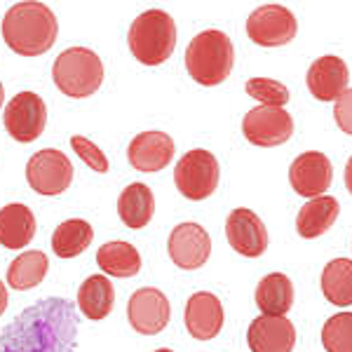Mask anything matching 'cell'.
<instances>
[{"label":"cell","mask_w":352,"mask_h":352,"mask_svg":"<svg viewBox=\"0 0 352 352\" xmlns=\"http://www.w3.org/2000/svg\"><path fill=\"white\" fill-rule=\"evenodd\" d=\"M78 312L66 298L28 305L0 331V352H76Z\"/></svg>","instance_id":"obj_1"},{"label":"cell","mask_w":352,"mask_h":352,"mask_svg":"<svg viewBox=\"0 0 352 352\" xmlns=\"http://www.w3.org/2000/svg\"><path fill=\"white\" fill-rule=\"evenodd\" d=\"M59 24L45 3H16L3 19V38L21 56H41L56 43Z\"/></svg>","instance_id":"obj_2"},{"label":"cell","mask_w":352,"mask_h":352,"mask_svg":"<svg viewBox=\"0 0 352 352\" xmlns=\"http://www.w3.org/2000/svg\"><path fill=\"white\" fill-rule=\"evenodd\" d=\"M232 64H235L232 41L217 28L197 33L186 50V68L192 80L204 87L223 82L230 76Z\"/></svg>","instance_id":"obj_3"},{"label":"cell","mask_w":352,"mask_h":352,"mask_svg":"<svg viewBox=\"0 0 352 352\" xmlns=\"http://www.w3.org/2000/svg\"><path fill=\"white\" fill-rule=\"evenodd\" d=\"M127 43L144 66H160L176 47V21L162 10H146L129 26Z\"/></svg>","instance_id":"obj_4"},{"label":"cell","mask_w":352,"mask_h":352,"mask_svg":"<svg viewBox=\"0 0 352 352\" xmlns=\"http://www.w3.org/2000/svg\"><path fill=\"white\" fill-rule=\"evenodd\" d=\"M52 78L59 92L71 99H85L92 96L104 82V64L92 50L71 47L54 59Z\"/></svg>","instance_id":"obj_5"},{"label":"cell","mask_w":352,"mask_h":352,"mask_svg":"<svg viewBox=\"0 0 352 352\" xmlns=\"http://www.w3.org/2000/svg\"><path fill=\"white\" fill-rule=\"evenodd\" d=\"M176 190L188 200H207L219 186V162L214 153L192 148L176 162Z\"/></svg>","instance_id":"obj_6"},{"label":"cell","mask_w":352,"mask_h":352,"mask_svg":"<svg viewBox=\"0 0 352 352\" xmlns=\"http://www.w3.org/2000/svg\"><path fill=\"white\" fill-rule=\"evenodd\" d=\"M26 181L41 195H61L73 181L71 160L56 148H43L33 153L26 164Z\"/></svg>","instance_id":"obj_7"},{"label":"cell","mask_w":352,"mask_h":352,"mask_svg":"<svg viewBox=\"0 0 352 352\" xmlns=\"http://www.w3.org/2000/svg\"><path fill=\"white\" fill-rule=\"evenodd\" d=\"M5 129L19 144H31L45 132L47 124V106L36 92H19L12 96L3 116Z\"/></svg>","instance_id":"obj_8"},{"label":"cell","mask_w":352,"mask_h":352,"mask_svg":"<svg viewBox=\"0 0 352 352\" xmlns=\"http://www.w3.org/2000/svg\"><path fill=\"white\" fill-rule=\"evenodd\" d=\"M296 16L285 5H263L247 19V33L261 47H280L296 38Z\"/></svg>","instance_id":"obj_9"},{"label":"cell","mask_w":352,"mask_h":352,"mask_svg":"<svg viewBox=\"0 0 352 352\" xmlns=\"http://www.w3.org/2000/svg\"><path fill=\"white\" fill-rule=\"evenodd\" d=\"M242 132L247 141L261 148H272L282 146L292 139L294 134V120L285 109L275 106H258L252 109L242 120Z\"/></svg>","instance_id":"obj_10"},{"label":"cell","mask_w":352,"mask_h":352,"mask_svg":"<svg viewBox=\"0 0 352 352\" xmlns=\"http://www.w3.org/2000/svg\"><path fill=\"white\" fill-rule=\"evenodd\" d=\"M172 308H169L167 296L155 287H144L132 294L127 305V320L134 331L144 336H155L167 329Z\"/></svg>","instance_id":"obj_11"},{"label":"cell","mask_w":352,"mask_h":352,"mask_svg":"<svg viewBox=\"0 0 352 352\" xmlns=\"http://www.w3.org/2000/svg\"><path fill=\"white\" fill-rule=\"evenodd\" d=\"M167 252L181 270H197L207 263L212 254V240L202 226L179 223L169 235Z\"/></svg>","instance_id":"obj_12"},{"label":"cell","mask_w":352,"mask_h":352,"mask_svg":"<svg viewBox=\"0 0 352 352\" xmlns=\"http://www.w3.org/2000/svg\"><path fill=\"white\" fill-rule=\"evenodd\" d=\"M289 181H292V188L300 197H310L312 200V197L324 195L333 181L331 162L320 151L303 153L289 167Z\"/></svg>","instance_id":"obj_13"},{"label":"cell","mask_w":352,"mask_h":352,"mask_svg":"<svg viewBox=\"0 0 352 352\" xmlns=\"http://www.w3.org/2000/svg\"><path fill=\"white\" fill-rule=\"evenodd\" d=\"M226 237L240 256L256 258L268 249V230L252 209H232L226 221Z\"/></svg>","instance_id":"obj_14"},{"label":"cell","mask_w":352,"mask_h":352,"mask_svg":"<svg viewBox=\"0 0 352 352\" xmlns=\"http://www.w3.org/2000/svg\"><path fill=\"white\" fill-rule=\"evenodd\" d=\"M308 89L317 101H336L348 89L350 73L340 56L327 54L315 59L308 68Z\"/></svg>","instance_id":"obj_15"},{"label":"cell","mask_w":352,"mask_h":352,"mask_svg":"<svg viewBox=\"0 0 352 352\" xmlns=\"http://www.w3.org/2000/svg\"><path fill=\"white\" fill-rule=\"evenodd\" d=\"M129 164L144 174H155L174 157V141L164 132H144L134 136L127 148Z\"/></svg>","instance_id":"obj_16"},{"label":"cell","mask_w":352,"mask_h":352,"mask_svg":"<svg viewBox=\"0 0 352 352\" xmlns=\"http://www.w3.org/2000/svg\"><path fill=\"white\" fill-rule=\"evenodd\" d=\"M247 343L252 352H292L296 345V329L287 317L261 315L249 324Z\"/></svg>","instance_id":"obj_17"},{"label":"cell","mask_w":352,"mask_h":352,"mask_svg":"<svg viewBox=\"0 0 352 352\" xmlns=\"http://www.w3.org/2000/svg\"><path fill=\"white\" fill-rule=\"evenodd\" d=\"M223 327V305L209 292L192 294L186 303V329L195 340H212Z\"/></svg>","instance_id":"obj_18"},{"label":"cell","mask_w":352,"mask_h":352,"mask_svg":"<svg viewBox=\"0 0 352 352\" xmlns=\"http://www.w3.org/2000/svg\"><path fill=\"white\" fill-rule=\"evenodd\" d=\"M36 235V217L21 202L0 209V244L5 249H24Z\"/></svg>","instance_id":"obj_19"},{"label":"cell","mask_w":352,"mask_h":352,"mask_svg":"<svg viewBox=\"0 0 352 352\" xmlns=\"http://www.w3.org/2000/svg\"><path fill=\"white\" fill-rule=\"evenodd\" d=\"M340 214L338 200L331 195H320V197H312L298 209V217H296V230L300 237L305 240H312V237H320L336 223Z\"/></svg>","instance_id":"obj_20"},{"label":"cell","mask_w":352,"mask_h":352,"mask_svg":"<svg viewBox=\"0 0 352 352\" xmlns=\"http://www.w3.org/2000/svg\"><path fill=\"white\" fill-rule=\"evenodd\" d=\"M116 303V289L104 275H89L78 289V308L92 322H101L111 315Z\"/></svg>","instance_id":"obj_21"},{"label":"cell","mask_w":352,"mask_h":352,"mask_svg":"<svg viewBox=\"0 0 352 352\" xmlns=\"http://www.w3.org/2000/svg\"><path fill=\"white\" fill-rule=\"evenodd\" d=\"M118 214H120L122 223L132 230L146 228L151 223L153 214H155V197L153 190L146 184H129L120 192L118 200Z\"/></svg>","instance_id":"obj_22"},{"label":"cell","mask_w":352,"mask_h":352,"mask_svg":"<svg viewBox=\"0 0 352 352\" xmlns=\"http://www.w3.org/2000/svg\"><path fill=\"white\" fill-rule=\"evenodd\" d=\"M256 305L263 315L285 317L294 305V285L285 272H270L256 287Z\"/></svg>","instance_id":"obj_23"},{"label":"cell","mask_w":352,"mask_h":352,"mask_svg":"<svg viewBox=\"0 0 352 352\" xmlns=\"http://www.w3.org/2000/svg\"><path fill=\"white\" fill-rule=\"evenodd\" d=\"M96 263L106 275L113 277H134L141 270V256L129 242H106L96 252Z\"/></svg>","instance_id":"obj_24"},{"label":"cell","mask_w":352,"mask_h":352,"mask_svg":"<svg viewBox=\"0 0 352 352\" xmlns=\"http://www.w3.org/2000/svg\"><path fill=\"white\" fill-rule=\"evenodd\" d=\"M92 240H94V230L87 221L68 219L54 230L52 249L59 258H76L92 244Z\"/></svg>","instance_id":"obj_25"},{"label":"cell","mask_w":352,"mask_h":352,"mask_svg":"<svg viewBox=\"0 0 352 352\" xmlns=\"http://www.w3.org/2000/svg\"><path fill=\"white\" fill-rule=\"evenodd\" d=\"M322 292L329 303L338 308L352 305V261L350 258H333L322 270Z\"/></svg>","instance_id":"obj_26"},{"label":"cell","mask_w":352,"mask_h":352,"mask_svg":"<svg viewBox=\"0 0 352 352\" xmlns=\"http://www.w3.org/2000/svg\"><path fill=\"white\" fill-rule=\"evenodd\" d=\"M50 268V261L43 252L33 249V252H26L21 256H16L12 263H10L8 270V285L14 289V292H26V289L38 287L45 280Z\"/></svg>","instance_id":"obj_27"},{"label":"cell","mask_w":352,"mask_h":352,"mask_svg":"<svg viewBox=\"0 0 352 352\" xmlns=\"http://www.w3.org/2000/svg\"><path fill=\"white\" fill-rule=\"evenodd\" d=\"M322 345L327 352H352V312L329 317L322 329Z\"/></svg>","instance_id":"obj_28"},{"label":"cell","mask_w":352,"mask_h":352,"mask_svg":"<svg viewBox=\"0 0 352 352\" xmlns=\"http://www.w3.org/2000/svg\"><path fill=\"white\" fill-rule=\"evenodd\" d=\"M247 94L258 99L263 106H275V109H282V106L289 101V87H285L277 80H268V78H252L247 85Z\"/></svg>","instance_id":"obj_29"},{"label":"cell","mask_w":352,"mask_h":352,"mask_svg":"<svg viewBox=\"0 0 352 352\" xmlns=\"http://www.w3.org/2000/svg\"><path fill=\"white\" fill-rule=\"evenodd\" d=\"M71 146H73V151L78 153V157H80L89 169H94V172H99V174L109 172V167H111L109 157H106L104 151H101L96 144H92L89 139H85V136H73Z\"/></svg>","instance_id":"obj_30"},{"label":"cell","mask_w":352,"mask_h":352,"mask_svg":"<svg viewBox=\"0 0 352 352\" xmlns=\"http://www.w3.org/2000/svg\"><path fill=\"white\" fill-rule=\"evenodd\" d=\"M333 118H336L338 127L343 129L345 134L352 136V89H345V92L336 99V106H333Z\"/></svg>","instance_id":"obj_31"},{"label":"cell","mask_w":352,"mask_h":352,"mask_svg":"<svg viewBox=\"0 0 352 352\" xmlns=\"http://www.w3.org/2000/svg\"><path fill=\"white\" fill-rule=\"evenodd\" d=\"M8 303H10V298H8V287L0 282V315H3L5 310H8Z\"/></svg>","instance_id":"obj_32"},{"label":"cell","mask_w":352,"mask_h":352,"mask_svg":"<svg viewBox=\"0 0 352 352\" xmlns=\"http://www.w3.org/2000/svg\"><path fill=\"white\" fill-rule=\"evenodd\" d=\"M345 186H348V190L352 195V155H350L348 164H345Z\"/></svg>","instance_id":"obj_33"},{"label":"cell","mask_w":352,"mask_h":352,"mask_svg":"<svg viewBox=\"0 0 352 352\" xmlns=\"http://www.w3.org/2000/svg\"><path fill=\"white\" fill-rule=\"evenodd\" d=\"M3 99H5V92H3V82H0V106H3Z\"/></svg>","instance_id":"obj_34"},{"label":"cell","mask_w":352,"mask_h":352,"mask_svg":"<svg viewBox=\"0 0 352 352\" xmlns=\"http://www.w3.org/2000/svg\"><path fill=\"white\" fill-rule=\"evenodd\" d=\"M155 352H174V350H169V348H160V350H155Z\"/></svg>","instance_id":"obj_35"}]
</instances>
